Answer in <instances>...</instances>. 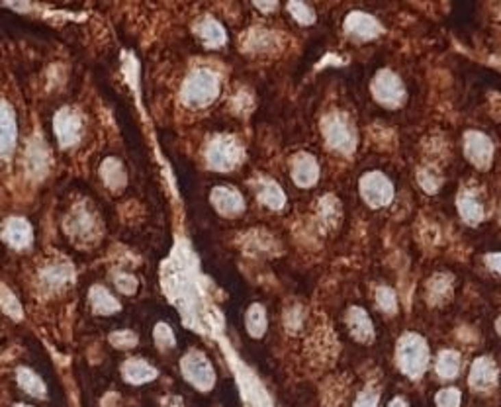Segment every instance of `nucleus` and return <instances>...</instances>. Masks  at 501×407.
Wrapping results in <instances>:
<instances>
[{
    "label": "nucleus",
    "instance_id": "f257e3e1",
    "mask_svg": "<svg viewBox=\"0 0 501 407\" xmlns=\"http://www.w3.org/2000/svg\"><path fill=\"white\" fill-rule=\"evenodd\" d=\"M219 95V81L208 69H198L192 73L182 86V102L192 108H200L210 104Z\"/></svg>",
    "mask_w": 501,
    "mask_h": 407
},
{
    "label": "nucleus",
    "instance_id": "f03ea898",
    "mask_svg": "<svg viewBox=\"0 0 501 407\" xmlns=\"http://www.w3.org/2000/svg\"><path fill=\"white\" fill-rule=\"evenodd\" d=\"M398 358H400V367L411 378H419L423 370L427 367V358H429V351L425 341L421 339L419 335H406L400 341V349H398Z\"/></svg>",
    "mask_w": 501,
    "mask_h": 407
},
{
    "label": "nucleus",
    "instance_id": "7ed1b4c3",
    "mask_svg": "<svg viewBox=\"0 0 501 407\" xmlns=\"http://www.w3.org/2000/svg\"><path fill=\"white\" fill-rule=\"evenodd\" d=\"M243 157L241 145L231 137H219L208 147V163L216 171H230L237 166Z\"/></svg>",
    "mask_w": 501,
    "mask_h": 407
},
{
    "label": "nucleus",
    "instance_id": "20e7f679",
    "mask_svg": "<svg viewBox=\"0 0 501 407\" xmlns=\"http://www.w3.org/2000/svg\"><path fill=\"white\" fill-rule=\"evenodd\" d=\"M182 370L196 388L200 390H210L214 386V370L210 367V362L206 360V356L196 351H192L184 356L182 360Z\"/></svg>",
    "mask_w": 501,
    "mask_h": 407
},
{
    "label": "nucleus",
    "instance_id": "39448f33",
    "mask_svg": "<svg viewBox=\"0 0 501 407\" xmlns=\"http://www.w3.org/2000/svg\"><path fill=\"white\" fill-rule=\"evenodd\" d=\"M361 192L370 206H386L393 196L390 180L380 173H368L361 180Z\"/></svg>",
    "mask_w": 501,
    "mask_h": 407
},
{
    "label": "nucleus",
    "instance_id": "423d86ee",
    "mask_svg": "<svg viewBox=\"0 0 501 407\" xmlns=\"http://www.w3.org/2000/svg\"><path fill=\"white\" fill-rule=\"evenodd\" d=\"M55 134L61 145H73L81 137V118L75 110L63 108L55 116Z\"/></svg>",
    "mask_w": 501,
    "mask_h": 407
},
{
    "label": "nucleus",
    "instance_id": "0eeeda50",
    "mask_svg": "<svg viewBox=\"0 0 501 407\" xmlns=\"http://www.w3.org/2000/svg\"><path fill=\"white\" fill-rule=\"evenodd\" d=\"M326 137L327 143L331 147H335L339 151H345V153H351L354 147V137L351 134V127L347 125V122L341 118V116H329L326 120Z\"/></svg>",
    "mask_w": 501,
    "mask_h": 407
},
{
    "label": "nucleus",
    "instance_id": "6e6552de",
    "mask_svg": "<svg viewBox=\"0 0 501 407\" xmlns=\"http://www.w3.org/2000/svg\"><path fill=\"white\" fill-rule=\"evenodd\" d=\"M374 95L386 104H400L404 100V86L395 75L384 71L374 81Z\"/></svg>",
    "mask_w": 501,
    "mask_h": 407
},
{
    "label": "nucleus",
    "instance_id": "1a4fd4ad",
    "mask_svg": "<svg viewBox=\"0 0 501 407\" xmlns=\"http://www.w3.org/2000/svg\"><path fill=\"white\" fill-rule=\"evenodd\" d=\"M16 143V120L12 108L0 100V157L10 155Z\"/></svg>",
    "mask_w": 501,
    "mask_h": 407
},
{
    "label": "nucleus",
    "instance_id": "9d476101",
    "mask_svg": "<svg viewBox=\"0 0 501 407\" xmlns=\"http://www.w3.org/2000/svg\"><path fill=\"white\" fill-rule=\"evenodd\" d=\"M491 153H493V147H491L488 137L478 134V132H472L466 136V155L472 163L478 164V166H486L491 161Z\"/></svg>",
    "mask_w": 501,
    "mask_h": 407
},
{
    "label": "nucleus",
    "instance_id": "9b49d317",
    "mask_svg": "<svg viewBox=\"0 0 501 407\" xmlns=\"http://www.w3.org/2000/svg\"><path fill=\"white\" fill-rule=\"evenodd\" d=\"M212 202L216 206L217 212L225 214V216H233L239 214L243 210V198L241 194L233 188H225V186H217L216 190L212 192Z\"/></svg>",
    "mask_w": 501,
    "mask_h": 407
},
{
    "label": "nucleus",
    "instance_id": "f8f14e48",
    "mask_svg": "<svg viewBox=\"0 0 501 407\" xmlns=\"http://www.w3.org/2000/svg\"><path fill=\"white\" fill-rule=\"evenodd\" d=\"M345 29L361 38V40H368V38H374L380 32V26L376 24V20L372 16L363 12H352L347 20H345Z\"/></svg>",
    "mask_w": 501,
    "mask_h": 407
},
{
    "label": "nucleus",
    "instance_id": "ddd939ff",
    "mask_svg": "<svg viewBox=\"0 0 501 407\" xmlns=\"http://www.w3.org/2000/svg\"><path fill=\"white\" fill-rule=\"evenodd\" d=\"M496 367L489 358H478L470 370V386L476 390H486L496 382Z\"/></svg>",
    "mask_w": 501,
    "mask_h": 407
},
{
    "label": "nucleus",
    "instance_id": "4468645a",
    "mask_svg": "<svg viewBox=\"0 0 501 407\" xmlns=\"http://www.w3.org/2000/svg\"><path fill=\"white\" fill-rule=\"evenodd\" d=\"M347 323H349V329L351 333L354 335V339L361 341V343H370L372 337H374V329H372V323L368 319V315L363 310L358 308H352L349 312V317H347Z\"/></svg>",
    "mask_w": 501,
    "mask_h": 407
},
{
    "label": "nucleus",
    "instance_id": "2eb2a0df",
    "mask_svg": "<svg viewBox=\"0 0 501 407\" xmlns=\"http://www.w3.org/2000/svg\"><path fill=\"white\" fill-rule=\"evenodd\" d=\"M4 239L12 245V247H18V249L27 247L29 241H32V227H29V223H27L26 219H20V217L10 219L6 223V227H4Z\"/></svg>",
    "mask_w": 501,
    "mask_h": 407
},
{
    "label": "nucleus",
    "instance_id": "dca6fc26",
    "mask_svg": "<svg viewBox=\"0 0 501 407\" xmlns=\"http://www.w3.org/2000/svg\"><path fill=\"white\" fill-rule=\"evenodd\" d=\"M294 180L300 186H312L317 180V163L310 155H300L294 161Z\"/></svg>",
    "mask_w": 501,
    "mask_h": 407
},
{
    "label": "nucleus",
    "instance_id": "f3484780",
    "mask_svg": "<svg viewBox=\"0 0 501 407\" xmlns=\"http://www.w3.org/2000/svg\"><path fill=\"white\" fill-rule=\"evenodd\" d=\"M123 376L125 380L132 384H145V382L153 380L157 376V370L145 365L143 360H127L123 365Z\"/></svg>",
    "mask_w": 501,
    "mask_h": 407
},
{
    "label": "nucleus",
    "instance_id": "a211bd4d",
    "mask_svg": "<svg viewBox=\"0 0 501 407\" xmlns=\"http://www.w3.org/2000/svg\"><path fill=\"white\" fill-rule=\"evenodd\" d=\"M90 304H93V308H95L96 312L102 313V315H110V313L120 310L118 299L114 298L108 290L102 288V286H95V288L90 290Z\"/></svg>",
    "mask_w": 501,
    "mask_h": 407
},
{
    "label": "nucleus",
    "instance_id": "6ab92c4d",
    "mask_svg": "<svg viewBox=\"0 0 501 407\" xmlns=\"http://www.w3.org/2000/svg\"><path fill=\"white\" fill-rule=\"evenodd\" d=\"M198 36L210 47H219V45L225 43V32H223V27L219 26L216 20H210V18H206V20H202L198 24Z\"/></svg>",
    "mask_w": 501,
    "mask_h": 407
},
{
    "label": "nucleus",
    "instance_id": "aec40b11",
    "mask_svg": "<svg viewBox=\"0 0 501 407\" xmlns=\"http://www.w3.org/2000/svg\"><path fill=\"white\" fill-rule=\"evenodd\" d=\"M257 196L260 202L272 208V210H280L284 206V192L280 190L274 182H269V180H262L258 184Z\"/></svg>",
    "mask_w": 501,
    "mask_h": 407
},
{
    "label": "nucleus",
    "instance_id": "412c9836",
    "mask_svg": "<svg viewBox=\"0 0 501 407\" xmlns=\"http://www.w3.org/2000/svg\"><path fill=\"white\" fill-rule=\"evenodd\" d=\"M67 230L71 231L75 237L93 235V231H95V219H90V216H88L84 210H77L73 216L69 217Z\"/></svg>",
    "mask_w": 501,
    "mask_h": 407
},
{
    "label": "nucleus",
    "instance_id": "4be33fe9",
    "mask_svg": "<svg viewBox=\"0 0 501 407\" xmlns=\"http://www.w3.org/2000/svg\"><path fill=\"white\" fill-rule=\"evenodd\" d=\"M102 178H104V182L108 184L110 188L120 190L125 184V173H123L122 164L118 163L116 159L104 161V164H102Z\"/></svg>",
    "mask_w": 501,
    "mask_h": 407
},
{
    "label": "nucleus",
    "instance_id": "5701e85b",
    "mask_svg": "<svg viewBox=\"0 0 501 407\" xmlns=\"http://www.w3.org/2000/svg\"><path fill=\"white\" fill-rule=\"evenodd\" d=\"M461 370V356L454 351H445L441 353L437 360V374L441 378H454Z\"/></svg>",
    "mask_w": 501,
    "mask_h": 407
},
{
    "label": "nucleus",
    "instance_id": "b1692460",
    "mask_svg": "<svg viewBox=\"0 0 501 407\" xmlns=\"http://www.w3.org/2000/svg\"><path fill=\"white\" fill-rule=\"evenodd\" d=\"M459 210H461L462 217L470 223H478L484 217L482 204L478 202L474 196H461L459 198Z\"/></svg>",
    "mask_w": 501,
    "mask_h": 407
},
{
    "label": "nucleus",
    "instance_id": "393cba45",
    "mask_svg": "<svg viewBox=\"0 0 501 407\" xmlns=\"http://www.w3.org/2000/svg\"><path fill=\"white\" fill-rule=\"evenodd\" d=\"M18 384L26 390L27 394L32 395H43L45 394V386L40 380V376H36L32 370L27 368H20L18 370Z\"/></svg>",
    "mask_w": 501,
    "mask_h": 407
},
{
    "label": "nucleus",
    "instance_id": "a878e982",
    "mask_svg": "<svg viewBox=\"0 0 501 407\" xmlns=\"http://www.w3.org/2000/svg\"><path fill=\"white\" fill-rule=\"evenodd\" d=\"M41 278L47 286H61L67 282L69 278H73V269H69L67 264H55L49 267L47 271L41 272Z\"/></svg>",
    "mask_w": 501,
    "mask_h": 407
},
{
    "label": "nucleus",
    "instance_id": "bb28decb",
    "mask_svg": "<svg viewBox=\"0 0 501 407\" xmlns=\"http://www.w3.org/2000/svg\"><path fill=\"white\" fill-rule=\"evenodd\" d=\"M247 329L253 337H260L267 329V315L260 306H253L247 313Z\"/></svg>",
    "mask_w": 501,
    "mask_h": 407
},
{
    "label": "nucleus",
    "instance_id": "cd10ccee",
    "mask_svg": "<svg viewBox=\"0 0 501 407\" xmlns=\"http://www.w3.org/2000/svg\"><path fill=\"white\" fill-rule=\"evenodd\" d=\"M27 166L34 175H43L47 169V153L43 151L41 145H34L27 155Z\"/></svg>",
    "mask_w": 501,
    "mask_h": 407
},
{
    "label": "nucleus",
    "instance_id": "c85d7f7f",
    "mask_svg": "<svg viewBox=\"0 0 501 407\" xmlns=\"http://www.w3.org/2000/svg\"><path fill=\"white\" fill-rule=\"evenodd\" d=\"M0 306L2 310L8 313L14 319H20L22 317V308H20V301L14 298V294L6 288H0Z\"/></svg>",
    "mask_w": 501,
    "mask_h": 407
},
{
    "label": "nucleus",
    "instance_id": "c756f323",
    "mask_svg": "<svg viewBox=\"0 0 501 407\" xmlns=\"http://www.w3.org/2000/svg\"><path fill=\"white\" fill-rule=\"evenodd\" d=\"M288 10L292 12V16L298 20V22H302V24H312L313 22V12L304 4V2H290L288 4Z\"/></svg>",
    "mask_w": 501,
    "mask_h": 407
},
{
    "label": "nucleus",
    "instance_id": "7c9ffc66",
    "mask_svg": "<svg viewBox=\"0 0 501 407\" xmlns=\"http://www.w3.org/2000/svg\"><path fill=\"white\" fill-rule=\"evenodd\" d=\"M437 406L439 407H459L461 406V392L456 388L443 390L437 395Z\"/></svg>",
    "mask_w": 501,
    "mask_h": 407
},
{
    "label": "nucleus",
    "instance_id": "2f4dec72",
    "mask_svg": "<svg viewBox=\"0 0 501 407\" xmlns=\"http://www.w3.org/2000/svg\"><path fill=\"white\" fill-rule=\"evenodd\" d=\"M376 301L384 312H395V294L390 288H378L376 292Z\"/></svg>",
    "mask_w": 501,
    "mask_h": 407
},
{
    "label": "nucleus",
    "instance_id": "473e14b6",
    "mask_svg": "<svg viewBox=\"0 0 501 407\" xmlns=\"http://www.w3.org/2000/svg\"><path fill=\"white\" fill-rule=\"evenodd\" d=\"M271 41H272L271 34H267V32H253V34L249 36V40H247V47L265 49V47L271 45Z\"/></svg>",
    "mask_w": 501,
    "mask_h": 407
},
{
    "label": "nucleus",
    "instance_id": "72a5a7b5",
    "mask_svg": "<svg viewBox=\"0 0 501 407\" xmlns=\"http://www.w3.org/2000/svg\"><path fill=\"white\" fill-rule=\"evenodd\" d=\"M110 341L116 345V347H120V349H130V347H134L137 343V337L132 333V331H120V333H114Z\"/></svg>",
    "mask_w": 501,
    "mask_h": 407
},
{
    "label": "nucleus",
    "instance_id": "f704fd0d",
    "mask_svg": "<svg viewBox=\"0 0 501 407\" xmlns=\"http://www.w3.org/2000/svg\"><path fill=\"white\" fill-rule=\"evenodd\" d=\"M155 341L161 347H173L175 345V335H173V331L169 327L161 323V325H157V329H155Z\"/></svg>",
    "mask_w": 501,
    "mask_h": 407
},
{
    "label": "nucleus",
    "instance_id": "c9c22d12",
    "mask_svg": "<svg viewBox=\"0 0 501 407\" xmlns=\"http://www.w3.org/2000/svg\"><path fill=\"white\" fill-rule=\"evenodd\" d=\"M116 286L122 290L123 294H134L136 292V278L132 274H118L116 276Z\"/></svg>",
    "mask_w": 501,
    "mask_h": 407
},
{
    "label": "nucleus",
    "instance_id": "e433bc0d",
    "mask_svg": "<svg viewBox=\"0 0 501 407\" xmlns=\"http://www.w3.org/2000/svg\"><path fill=\"white\" fill-rule=\"evenodd\" d=\"M419 182L421 186L429 192H435L437 190V186H439V178L431 177V173H427V171H425V173H419Z\"/></svg>",
    "mask_w": 501,
    "mask_h": 407
},
{
    "label": "nucleus",
    "instance_id": "4c0bfd02",
    "mask_svg": "<svg viewBox=\"0 0 501 407\" xmlns=\"http://www.w3.org/2000/svg\"><path fill=\"white\" fill-rule=\"evenodd\" d=\"M376 404H378V395L374 394V392H365V394L356 399L354 407H376Z\"/></svg>",
    "mask_w": 501,
    "mask_h": 407
},
{
    "label": "nucleus",
    "instance_id": "58836bf2",
    "mask_svg": "<svg viewBox=\"0 0 501 407\" xmlns=\"http://www.w3.org/2000/svg\"><path fill=\"white\" fill-rule=\"evenodd\" d=\"M431 288H433L435 292L439 294V296H443L445 292H448V288H450V282H448L447 276H437L433 282H431Z\"/></svg>",
    "mask_w": 501,
    "mask_h": 407
},
{
    "label": "nucleus",
    "instance_id": "ea45409f",
    "mask_svg": "<svg viewBox=\"0 0 501 407\" xmlns=\"http://www.w3.org/2000/svg\"><path fill=\"white\" fill-rule=\"evenodd\" d=\"M486 260H488V264L493 271L501 272V255H489Z\"/></svg>",
    "mask_w": 501,
    "mask_h": 407
},
{
    "label": "nucleus",
    "instance_id": "a19ab883",
    "mask_svg": "<svg viewBox=\"0 0 501 407\" xmlns=\"http://www.w3.org/2000/svg\"><path fill=\"white\" fill-rule=\"evenodd\" d=\"M164 406H167V407H182V399H180V397H167V399H164Z\"/></svg>",
    "mask_w": 501,
    "mask_h": 407
},
{
    "label": "nucleus",
    "instance_id": "79ce46f5",
    "mask_svg": "<svg viewBox=\"0 0 501 407\" xmlns=\"http://www.w3.org/2000/svg\"><path fill=\"white\" fill-rule=\"evenodd\" d=\"M255 6H257V8H260V10H274V8H276V4H274V2H271V4H262V2H257Z\"/></svg>",
    "mask_w": 501,
    "mask_h": 407
},
{
    "label": "nucleus",
    "instance_id": "37998d69",
    "mask_svg": "<svg viewBox=\"0 0 501 407\" xmlns=\"http://www.w3.org/2000/svg\"><path fill=\"white\" fill-rule=\"evenodd\" d=\"M388 407H406V404H404V399H400V397H398V399H393L392 404H390Z\"/></svg>",
    "mask_w": 501,
    "mask_h": 407
},
{
    "label": "nucleus",
    "instance_id": "c03bdc74",
    "mask_svg": "<svg viewBox=\"0 0 501 407\" xmlns=\"http://www.w3.org/2000/svg\"><path fill=\"white\" fill-rule=\"evenodd\" d=\"M498 331H500V335H501V317L498 319Z\"/></svg>",
    "mask_w": 501,
    "mask_h": 407
},
{
    "label": "nucleus",
    "instance_id": "a18cd8bd",
    "mask_svg": "<svg viewBox=\"0 0 501 407\" xmlns=\"http://www.w3.org/2000/svg\"><path fill=\"white\" fill-rule=\"evenodd\" d=\"M16 407H26V406H16Z\"/></svg>",
    "mask_w": 501,
    "mask_h": 407
}]
</instances>
